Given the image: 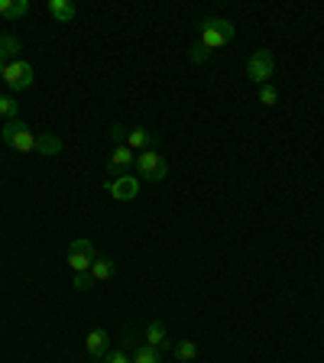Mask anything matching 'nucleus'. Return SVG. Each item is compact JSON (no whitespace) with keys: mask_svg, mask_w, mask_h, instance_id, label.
<instances>
[{"mask_svg":"<svg viewBox=\"0 0 324 363\" xmlns=\"http://www.w3.org/2000/svg\"><path fill=\"white\" fill-rule=\"evenodd\" d=\"M175 357H179V363H191L198 357V344L195 340H179V344H175Z\"/></svg>","mask_w":324,"mask_h":363,"instance_id":"19","label":"nucleus"},{"mask_svg":"<svg viewBox=\"0 0 324 363\" xmlns=\"http://www.w3.org/2000/svg\"><path fill=\"white\" fill-rule=\"evenodd\" d=\"M75 4L72 0H49V16L52 20H59V23H72L75 20Z\"/></svg>","mask_w":324,"mask_h":363,"instance_id":"12","label":"nucleus"},{"mask_svg":"<svg viewBox=\"0 0 324 363\" xmlns=\"http://www.w3.org/2000/svg\"><path fill=\"white\" fill-rule=\"evenodd\" d=\"M136 175L143 182H162L169 175V162L159 150H143L136 152Z\"/></svg>","mask_w":324,"mask_h":363,"instance_id":"4","label":"nucleus"},{"mask_svg":"<svg viewBox=\"0 0 324 363\" xmlns=\"http://www.w3.org/2000/svg\"><path fill=\"white\" fill-rule=\"evenodd\" d=\"M91 363H104V360H91Z\"/></svg>","mask_w":324,"mask_h":363,"instance_id":"23","label":"nucleus"},{"mask_svg":"<svg viewBox=\"0 0 324 363\" xmlns=\"http://www.w3.org/2000/svg\"><path fill=\"white\" fill-rule=\"evenodd\" d=\"M62 140L55 133H39V156H59Z\"/></svg>","mask_w":324,"mask_h":363,"instance_id":"17","label":"nucleus"},{"mask_svg":"<svg viewBox=\"0 0 324 363\" xmlns=\"http://www.w3.org/2000/svg\"><path fill=\"white\" fill-rule=\"evenodd\" d=\"M0 82L7 84L10 91H26V88H33V82H36L33 62H26V59H13V62H7V65L0 68Z\"/></svg>","mask_w":324,"mask_h":363,"instance_id":"3","label":"nucleus"},{"mask_svg":"<svg viewBox=\"0 0 324 363\" xmlns=\"http://www.w3.org/2000/svg\"><path fill=\"white\" fill-rule=\"evenodd\" d=\"M146 344H150V347H156V350L172 347V340H169L166 325H162V321H150V328H146Z\"/></svg>","mask_w":324,"mask_h":363,"instance_id":"11","label":"nucleus"},{"mask_svg":"<svg viewBox=\"0 0 324 363\" xmlns=\"http://www.w3.org/2000/svg\"><path fill=\"white\" fill-rule=\"evenodd\" d=\"M272 72H276V59H272L269 49H257V52H250V59H247L250 82H257L259 88H263V84H269Z\"/></svg>","mask_w":324,"mask_h":363,"instance_id":"5","label":"nucleus"},{"mask_svg":"<svg viewBox=\"0 0 324 363\" xmlns=\"http://www.w3.org/2000/svg\"><path fill=\"white\" fill-rule=\"evenodd\" d=\"M276 101H279V91L272 88V84H263V88H259V104L272 107V104H276Z\"/></svg>","mask_w":324,"mask_h":363,"instance_id":"20","label":"nucleus"},{"mask_svg":"<svg viewBox=\"0 0 324 363\" xmlns=\"http://www.w3.org/2000/svg\"><path fill=\"white\" fill-rule=\"evenodd\" d=\"M75 289H78V292H88V289H94L91 272H75Z\"/></svg>","mask_w":324,"mask_h":363,"instance_id":"22","label":"nucleus"},{"mask_svg":"<svg viewBox=\"0 0 324 363\" xmlns=\"http://www.w3.org/2000/svg\"><path fill=\"white\" fill-rule=\"evenodd\" d=\"M234 23L224 20V16H208V20L201 23V36H198V45L191 49V62L195 65H201L204 59H208V52H214V49H220V45H227L230 39H234Z\"/></svg>","mask_w":324,"mask_h":363,"instance_id":"1","label":"nucleus"},{"mask_svg":"<svg viewBox=\"0 0 324 363\" xmlns=\"http://www.w3.org/2000/svg\"><path fill=\"white\" fill-rule=\"evenodd\" d=\"M30 10V0H0V16L4 20H20Z\"/></svg>","mask_w":324,"mask_h":363,"instance_id":"15","label":"nucleus"},{"mask_svg":"<svg viewBox=\"0 0 324 363\" xmlns=\"http://www.w3.org/2000/svg\"><path fill=\"white\" fill-rule=\"evenodd\" d=\"M140 182H136V175H117V179L104 182V191L113 198V201H133L136 195H140Z\"/></svg>","mask_w":324,"mask_h":363,"instance_id":"7","label":"nucleus"},{"mask_svg":"<svg viewBox=\"0 0 324 363\" xmlns=\"http://www.w3.org/2000/svg\"><path fill=\"white\" fill-rule=\"evenodd\" d=\"M23 43L20 36H13V33H0V62H13L16 55H20Z\"/></svg>","mask_w":324,"mask_h":363,"instance_id":"13","label":"nucleus"},{"mask_svg":"<svg viewBox=\"0 0 324 363\" xmlns=\"http://www.w3.org/2000/svg\"><path fill=\"white\" fill-rule=\"evenodd\" d=\"M91 279L94 282H107L117 272V266H113V259L111 257H94V263H91Z\"/></svg>","mask_w":324,"mask_h":363,"instance_id":"14","label":"nucleus"},{"mask_svg":"<svg viewBox=\"0 0 324 363\" xmlns=\"http://www.w3.org/2000/svg\"><path fill=\"white\" fill-rule=\"evenodd\" d=\"M152 143H156V136L150 133L146 127H136V130H127V146L133 152H143V150H152Z\"/></svg>","mask_w":324,"mask_h":363,"instance_id":"10","label":"nucleus"},{"mask_svg":"<svg viewBox=\"0 0 324 363\" xmlns=\"http://www.w3.org/2000/svg\"><path fill=\"white\" fill-rule=\"evenodd\" d=\"M130 363H162V354L156 347H150V344H143V347L130 350Z\"/></svg>","mask_w":324,"mask_h":363,"instance_id":"16","label":"nucleus"},{"mask_svg":"<svg viewBox=\"0 0 324 363\" xmlns=\"http://www.w3.org/2000/svg\"><path fill=\"white\" fill-rule=\"evenodd\" d=\"M130 166H136V152L127 143H113L111 156H107V169L111 172H127Z\"/></svg>","mask_w":324,"mask_h":363,"instance_id":"9","label":"nucleus"},{"mask_svg":"<svg viewBox=\"0 0 324 363\" xmlns=\"http://www.w3.org/2000/svg\"><path fill=\"white\" fill-rule=\"evenodd\" d=\"M0 136H4V143L16 152H39V136L23 121H7L4 130H0Z\"/></svg>","mask_w":324,"mask_h":363,"instance_id":"2","label":"nucleus"},{"mask_svg":"<svg viewBox=\"0 0 324 363\" xmlns=\"http://www.w3.org/2000/svg\"><path fill=\"white\" fill-rule=\"evenodd\" d=\"M94 243L88 240V237H78V240H72V247H68V266H72V272H88L91 263H94Z\"/></svg>","mask_w":324,"mask_h":363,"instance_id":"6","label":"nucleus"},{"mask_svg":"<svg viewBox=\"0 0 324 363\" xmlns=\"http://www.w3.org/2000/svg\"><path fill=\"white\" fill-rule=\"evenodd\" d=\"M0 121H20V104H16V98H10V94H0Z\"/></svg>","mask_w":324,"mask_h":363,"instance_id":"18","label":"nucleus"},{"mask_svg":"<svg viewBox=\"0 0 324 363\" xmlns=\"http://www.w3.org/2000/svg\"><path fill=\"white\" fill-rule=\"evenodd\" d=\"M104 363H130V350H127V347H113V350H107Z\"/></svg>","mask_w":324,"mask_h":363,"instance_id":"21","label":"nucleus"},{"mask_svg":"<svg viewBox=\"0 0 324 363\" xmlns=\"http://www.w3.org/2000/svg\"><path fill=\"white\" fill-rule=\"evenodd\" d=\"M84 350H88L91 360H104L107 350H111V334L104 328H94V331L84 337Z\"/></svg>","mask_w":324,"mask_h":363,"instance_id":"8","label":"nucleus"}]
</instances>
